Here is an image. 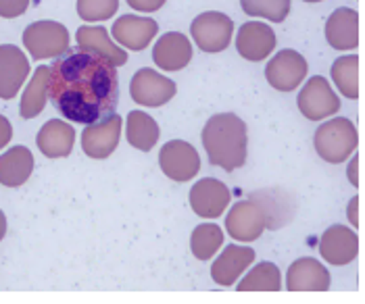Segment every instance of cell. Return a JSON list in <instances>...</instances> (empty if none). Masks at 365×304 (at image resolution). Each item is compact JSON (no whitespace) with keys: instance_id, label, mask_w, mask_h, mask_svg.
I'll list each match as a JSON object with an SVG mask.
<instances>
[{"instance_id":"cell-1","label":"cell","mask_w":365,"mask_h":304,"mask_svg":"<svg viewBox=\"0 0 365 304\" xmlns=\"http://www.w3.org/2000/svg\"><path fill=\"white\" fill-rule=\"evenodd\" d=\"M48 98L67 121L94 125L115 115L119 78L115 67L94 55L69 51L51 67Z\"/></svg>"},{"instance_id":"cell-2","label":"cell","mask_w":365,"mask_h":304,"mask_svg":"<svg viewBox=\"0 0 365 304\" xmlns=\"http://www.w3.org/2000/svg\"><path fill=\"white\" fill-rule=\"evenodd\" d=\"M202 146L209 163L227 173L247 163L249 134L247 123L234 112H217L202 127Z\"/></svg>"},{"instance_id":"cell-3","label":"cell","mask_w":365,"mask_h":304,"mask_svg":"<svg viewBox=\"0 0 365 304\" xmlns=\"http://www.w3.org/2000/svg\"><path fill=\"white\" fill-rule=\"evenodd\" d=\"M313 146L322 161L330 165H340L355 154L359 146V132L351 119L332 117L315 130Z\"/></svg>"},{"instance_id":"cell-4","label":"cell","mask_w":365,"mask_h":304,"mask_svg":"<svg viewBox=\"0 0 365 304\" xmlns=\"http://www.w3.org/2000/svg\"><path fill=\"white\" fill-rule=\"evenodd\" d=\"M24 46L34 61L44 58H61L69 48V29L58 21L42 19L26 28L24 31Z\"/></svg>"},{"instance_id":"cell-5","label":"cell","mask_w":365,"mask_h":304,"mask_svg":"<svg viewBox=\"0 0 365 304\" xmlns=\"http://www.w3.org/2000/svg\"><path fill=\"white\" fill-rule=\"evenodd\" d=\"M190 36L202 53L215 55L230 46L234 38V21L220 11H205L190 23Z\"/></svg>"},{"instance_id":"cell-6","label":"cell","mask_w":365,"mask_h":304,"mask_svg":"<svg viewBox=\"0 0 365 304\" xmlns=\"http://www.w3.org/2000/svg\"><path fill=\"white\" fill-rule=\"evenodd\" d=\"M299 111L309 121H326L340 111V98L324 75H313L297 96Z\"/></svg>"},{"instance_id":"cell-7","label":"cell","mask_w":365,"mask_h":304,"mask_svg":"<svg viewBox=\"0 0 365 304\" xmlns=\"http://www.w3.org/2000/svg\"><path fill=\"white\" fill-rule=\"evenodd\" d=\"M178 85L173 80H169L168 75L150 69V67H142L134 73L132 82H130V96L136 105L148 107V109H157L168 105L169 100L175 96Z\"/></svg>"},{"instance_id":"cell-8","label":"cell","mask_w":365,"mask_h":304,"mask_svg":"<svg viewBox=\"0 0 365 304\" xmlns=\"http://www.w3.org/2000/svg\"><path fill=\"white\" fill-rule=\"evenodd\" d=\"M159 167L171 182L184 184L198 175L200 154L186 140H169L159 150Z\"/></svg>"},{"instance_id":"cell-9","label":"cell","mask_w":365,"mask_h":304,"mask_svg":"<svg viewBox=\"0 0 365 304\" xmlns=\"http://www.w3.org/2000/svg\"><path fill=\"white\" fill-rule=\"evenodd\" d=\"M309 65L299 51L284 48L269 58L265 67V80L278 92H292L307 78Z\"/></svg>"},{"instance_id":"cell-10","label":"cell","mask_w":365,"mask_h":304,"mask_svg":"<svg viewBox=\"0 0 365 304\" xmlns=\"http://www.w3.org/2000/svg\"><path fill=\"white\" fill-rule=\"evenodd\" d=\"M225 229L236 242L247 244L263 236V231L267 229V219H265L263 209L249 198V200H240L232 204L225 217Z\"/></svg>"},{"instance_id":"cell-11","label":"cell","mask_w":365,"mask_h":304,"mask_svg":"<svg viewBox=\"0 0 365 304\" xmlns=\"http://www.w3.org/2000/svg\"><path fill=\"white\" fill-rule=\"evenodd\" d=\"M319 254L328 265H351L359 254V236L349 225H330L319 238Z\"/></svg>"},{"instance_id":"cell-12","label":"cell","mask_w":365,"mask_h":304,"mask_svg":"<svg viewBox=\"0 0 365 304\" xmlns=\"http://www.w3.org/2000/svg\"><path fill=\"white\" fill-rule=\"evenodd\" d=\"M232 194L224 182L215 177L198 179L190 188V209L200 219H220L230 206Z\"/></svg>"},{"instance_id":"cell-13","label":"cell","mask_w":365,"mask_h":304,"mask_svg":"<svg viewBox=\"0 0 365 304\" xmlns=\"http://www.w3.org/2000/svg\"><path fill=\"white\" fill-rule=\"evenodd\" d=\"M121 125L123 119L119 115H111L105 121H98L94 125H86L82 132V150L90 159H109L119 146L121 140Z\"/></svg>"},{"instance_id":"cell-14","label":"cell","mask_w":365,"mask_h":304,"mask_svg":"<svg viewBox=\"0 0 365 304\" xmlns=\"http://www.w3.org/2000/svg\"><path fill=\"white\" fill-rule=\"evenodd\" d=\"M278 38L276 31L263 21H247L236 33V51L247 61H265L276 51Z\"/></svg>"},{"instance_id":"cell-15","label":"cell","mask_w":365,"mask_h":304,"mask_svg":"<svg viewBox=\"0 0 365 304\" xmlns=\"http://www.w3.org/2000/svg\"><path fill=\"white\" fill-rule=\"evenodd\" d=\"M330 283V271L313 256L297 258L286 271V290L290 292H326Z\"/></svg>"},{"instance_id":"cell-16","label":"cell","mask_w":365,"mask_h":304,"mask_svg":"<svg viewBox=\"0 0 365 304\" xmlns=\"http://www.w3.org/2000/svg\"><path fill=\"white\" fill-rule=\"evenodd\" d=\"M29 75L28 56L15 44H0V98L11 100L19 94Z\"/></svg>"},{"instance_id":"cell-17","label":"cell","mask_w":365,"mask_h":304,"mask_svg":"<svg viewBox=\"0 0 365 304\" xmlns=\"http://www.w3.org/2000/svg\"><path fill=\"white\" fill-rule=\"evenodd\" d=\"M113 40L121 44L128 51L140 53L150 46L153 38L159 33V23L150 17H138V15H121L113 23Z\"/></svg>"},{"instance_id":"cell-18","label":"cell","mask_w":365,"mask_h":304,"mask_svg":"<svg viewBox=\"0 0 365 304\" xmlns=\"http://www.w3.org/2000/svg\"><path fill=\"white\" fill-rule=\"evenodd\" d=\"M76 40L82 53L98 56L115 69L128 63V53L119 48V44L109 36L105 26H82L76 31Z\"/></svg>"},{"instance_id":"cell-19","label":"cell","mask_w":365,"mask_h":304,"mask_svg":"<svg viewBox=\"0 0 365 304\" xmlns=\"http://www.w3.org/2000/svg\"><path fill=\"white\" fill-rule=\"evenodd\" d=\"M324 33L334 51H355L359 46V13L351 6H338L328 17Z\"/></svg>"},{"instance_id":"cell-20","label":"cell","mask_w":365,"mask_h":304,"mask_svg":"<svg viewBox=\"0 0 365 304\" xmlns=\"http://www.w3.org/2000/svg\"><path fill=\"white\" fill-rule=\"evenodd\" d=\"M255 256H257L255 250L249 246H238V244L225 246L224 252L211 265V279L222 288H232L253 265Z\"/></svg>"},{"instance_id":"cell-21","label":"cell","mask_w":365,"mask_h":304,"mask_svg":"<svg viewBox=\"0 0 365 304\" xmlns=\"http://www.w3.org/2000/svg\"><path fill=\"white\" fill-rule=\"evenodd\" d=\"M153 61L161 71H182L192 61V44L184 33L168 31L155 42Z\"/></svg>"},{"instance_id":"cell-22","label":"cell","mask_w":365,"mask_h":304,"mask_svg":"<svg viewBox=\"0 0 365 304\" xmlns=\"http://www.w3.org/2000/svg\"><path fill=\"white\" fill-rule=\"evenodd\" d=\"M249 198L263 209L265 219H267V229L272 231L282 229L284 225H288L294 219V213H297L294 198L292 194H288L282 188H263V190L251 192Z\"/></svg>"},{"instance_id":"cell-23","label":"cell","mask_w":365,"mask_h":304,"mask_svg":"<svg viewBox=\"0 0 365 304\" xmlns=\"http://www.w3.org/2000/svg\"><path fill=\"white\" fill-rule=\"evenodd\" d=\"M36 144L46 159H65L73 150L76 130L67 121L51 119L40 127V132L36 136Z\"/></svg>"},{"instance_id":"cell-24","label":"cell","mask_w":365,"mask_h":304,"mask_svg":"<svg viewBox=\"0 0 365 304\" xmlns=\"http://www.w3.org/2000/svg\"><path fill=\"white\" fill-rule=\"evenodd\" d=\"M34 154L28 146H13L0 154V184L4 188H19L31 177Z\"/></svg>"},{"instance_id":"cell-25","label":"cell","mask_w":365,"mask_h":304,"mask_svg":"<svg viewBox=\"0 0 365 304\" xmlns=\"http://www.w3.org/2000/svg\"><path fill=\"white\" fill-rule=\"evenodd\" d=\"M125 138L130 146L142 152H150L161 138L159 123L144 111H130L125 119Z\"/></svg>"},{"instance_id":"cell-26","label":"cell","mask_w":365,"mask_h":304,"mask_svg":"<svg viewBox=\"0 0 365 304\" xmlns=\"http://www.w3.org/2000/svg\"><path fill=\"white\" fill-rule=\"evenodd\" d=\"M48 85H51V67L40 65L34 71L19 103V115L24 119H34L44 111L46 100H48Z\"/></svg>"},{"instance_id":"cell-27","label":"cell","mask_w":365,"mask_h":304,"mask_svg":"<svg viewBox=\"0 0 365 304\" xmlns=\"http://www.w3.org/2000/svg\"><path fill=\"white\" fill-rule=\"evenodd\" d=\"M330 75H332V82L338 88V92L344 98H349V100L359 98V56H338L336 61L332 63Z\"/></svg>"},{"instance_id":"cell-28","label":"cell","mask_w":365,"mask_h":304,"mask_svg":"<svg viewBox=\"0 0 365 304\" xmlns=\"http://www.w3.org/2000/svg\"><path fill=\"white\" fill-rule=\"evenodd\" d=\"M236 290L238 292H280L282 273L278 265L269 261L257 263L253 269L238 281Z\"/></svg>"},{"instance_id":"cell-29","label":"cell","mask_w":365,"mask_h":304,"mask_svg":"<svg viewBox=\"0 0 365 304\" xmlns=\"http://www.w3.org/2000/svg\"><path fill=\"white\" fill-rule=\"evenodd\" d=\"M224 244V229L217 223H200L190 234V250L198 261H211Z\"/></svg>"},{"instance_id":"cell-30","label":"cell","mask_w":365,"mask_h":304,"mask_svg":"<svg viewBox=\"0 0 365 304\" xmlns=\"http://www.w3.org/2000/svg\"><path fill=\"white\" fill-rule=\"evenodd\" d=\"M240 6L249 17H261L274 23H282L290 13V0H240Z\"/></svg>"},{"instance_id":"cell-31","label":"cell","mask_w":365,"mask_h":304,"mask_svg":"<svg viewBox=\"0 0 365 304\" xmlns=\"http://www.w3.org/2000/svg\"><path fill=\"white\" fill-rule=\"evenodd\" d=\"M119 9V0H78V15L82 21H109Z\"/></svg>"},{"instance_id":"cell-32","label":"cell","mask_w":365,"mask_h":304,"mask_svg":"<svg viewBox=\"0 0 365 304\" xmlns=\"http://www.w3.org/2000/svg\"><path fill=\"white\" fill-rule=\"evenodd\" d=\"M31 0H0V17L4 19H15L21 17L28 11Z\"/></svg>"},{"instance_id":"cell-33","label":"cell","mask_w":365,"mask_h":304,"mask_svg":"<svg viewBox=\"0 0 365 304\" xmlns=\"http://www.w3.org/2000/svg\"><path fill=\"white\" fill-rule=\"evenodd\" d=\"M132 9L140 11V13H155L159 11L168 0H125Z\"/></svg>"},{"instance_id":"cell-34","label":"cell","mask_w":365,"mask_h":304,"mask_svg":"<svg viewBox=\"0 0 365 304\" xmlns=\"http://www.w3.org/2000/svg\"><path fill=\"white\" fill-rule=\"evenodd\" d=\"M346 177H349L353 188H359V157L357 154H353L349 165H346Z\"/></svg>"},{"instance_id":"cell-35","label":"cell","mask_w":365,"mask_h":304,"mask_svg":"<svg viewBox=\"0 0 365 304\" xmlns=\"http://www.w3.org/2000/svg\"><path fill=\"white\" fill-rule=\"evenodd\" d=\"M346 217H349V223L353 225V229H357V227H359V196H353V198L349 200Z\"/></svg>"},{"instance_id":"cell-36","label":"cell","mask_w":365,"mask_h":304,"mask_svg":"<svg viewBox=\"0 0 365 304\" xmlns=\"http://www.w3.org/2000/svg\"><path fill=\"white\" fill-rule=\"evenodd\" d=\"M11 138H13V125L4 115H0V150L11 142Z\"/></svg>"},{"instance_id":"cell-37","label":"cell","mask_w":365,"mask_h":304,"mask_svg":"<svg viewBox=\"0 0 365 304\" xmlns=\"http://www.w3.org/2000/svg\"><path fill=\"white\" fill-rule=\"evenodd\" d=\"M4 236H6V215L0 211V242H2Z\"/></svg>"},{"instance_id":"cell-38","label":"cell","mask_w":365,"mask_h":304,"mask_svg":"<svg viewBox=\"0 0 365 304\" xmlns=\"http://www.w3.org/2000/svg\"><path fill=\"white\" fill-rule=\"evenodd\" d=\"M303 2H309V4H315V2H322V0H303Z\"/></svg>"}]
</instances>
